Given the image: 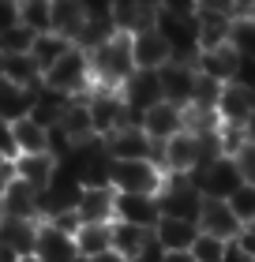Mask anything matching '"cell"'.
<instances>
[{"mask_svg":"<svg viewBox=\"0 0 255 262\" xmlns=\"http://www.w3.org/2000/svg\"><path fill=\"white\" fill-rule=\"evenodd\" d=\"M251 113H255V82L248 79L225 82L222 94H218V120L229 127H244Z\"/></svg>","mask_w":255,"mask_h":262,"instance_id":"cell-7","label":"cell"},{"mask_svg":"<svg viewBox=\"0 0 255 262\" xmlns=\"http://www.w3.org/2000/svg\"><path fill=\"white\" fill-rule=\"evenodd\" d=\"M116 221L124 225H139V229L154 232L162 221V206L158 195H116Z\"/></svg>","mask_w":255,"mask_h":262,"instance_id":"cell-17","label":"cell"},{"mask_svg":"<svg viewBox=\"0 0 255 262\" xmlns=\"http://www.w3.org/2000/svg\"><path fill=\"white\" fill-rule=\"evenodd\" d=\"M34 236H38V221L4 217L0 221V262H15L23 255H34Z\"/></svg>","mask_w":255,"mask_h":262,"instance_id":"cell-13","label":"cell"},{"mask_svg":"<svg viewBox=\"0 0 255 262\" xmlns=\"http://www.w3.org/2000/svg\"><path fill=\"white\" fill-rule=\"evenodd\" d=\"M71 49V41L64 38V34H56V30H49V34H38L34 38V49H30V56L42 64V75H45V68H53L60 56H64Z\"/></svg>","mask_w":255,"mask_h":262,"instance_id":"cell-27","label":"cell"},{"mask_svg":"<svg viewBox=\"0 0 255 262\" xmlns=\"http://www.w3.org/2000/svg\"><path fill=\"white\" fill-rule=\"evenodd\" d=\"M42 86L60 94V98H87L94 90V68H90V53H83L79 45L60 56L53 68H45L42 75Z\"/></svg>","mask_w":255,"mask_h":262,"instance_id":"cell-1","label":"cell"},{"mask_svg":"<svg viewBox=\"0 0 255 262\" xmlns=\"http://www.w3.org/2000/svg\"><path fill=\"white\" fill-rule=\"evenodd\" d=\"M34 258H38V262H79L75 232L56 229L53 221H38V236H34Z\"/></svg>","mask_w":255,"mask_h":262,"instance_id":"cell-8","label":"cell"},{"mask_svg":"<svg viewBox=\"0 0 255 262\" xmlns=\"http://www.w3.org/2000/svg\"><path fill=\"white\" fill-rule=\"evenodd\" d=\"M158 75H162V94H165V101H176V105H184V109L195 101L199 68L191 64V60H169Z\"/></svg>","mask_w":255,"mask_h":262,"instance_id":"cell-11","label":"cell"},{"mask_svg":"<svg viewBox=\"0 0 255 262\" xmlns=\"http://www.w3.org/2000/svg\"><path fill=\"white\" fill-rule=\"evenodd\" d=\"M233 251L244 255L248 262H255V225H244V229H240V236L233 240Z\"/></svg>","mask_w":255,"mask_h":262,"instance_id":"cell-35","label":"cell"},{"mask_svg":"<svg viewBox=\"0 0 255 262\" xmlns=\"http://www.w3.org/2000/svg\"><path fill=\"white\" fill-rule=\"evenodd\" d=\"M79 262H90V258H79Z\"/></svg>","mask_w":255,"mask_h":262,"instance_id":"cell-44","label":"cell"},{"mask_svg":"<svg viewBox=\"0 0 255 262\" xmlns=\"http://www.w3.org/2000/svg\"><path fill=\"white\" fill-rule=\"evenodd\" d=\"M90 19H113V0H79Z\"/></svg>","mask_w":255,"mask_h":262,"instance_id":"cell-38","label":"cell"},{"mask_svg":"<svg viewBox=\"0 0 255 262\" xmlns=\"http://www.w3.org/2000/svg\"><path fill=\"white\" fill-rule=\"evenodd\" d=\"M162 262H195V258H191V251H165Z\"/></svg>","mask_w":255,"mask_h":262,"instance_id":"cell-40","label":"cell"},{"mask_svg":"<svg viewBox=\"0 0 255 262\" xmlns=\"http://www.w3.org/2000/svg\"><path fill=\"white\" fill-rule=\"evenodd\" d=\"M15 262H38V258H34V255H23V258H15Z\"/></svg>","mask_w":255,"mask_h":262,"instance_id":"cell-43","label":"cell"},{"mask_svg":"<svg viewBox=\"0 0 255 262\" xmlns=\"http://www.w3.org/2000/svg\"><path fill=\"white\" fill-rule=\"evenodd\" d=\"M229 206L237 210V217L244 221V225H255V184L237 187V191H233V199H229Z\"/></svg>","mask_w":255,"mask_h":262,"instance_id":"cell-32","label":"cell"},{"mask_svg":"<svg viewBox=\"0 0 255 262\" xmlns=\"http://www.w3.org/2000/svg\"><path fill=\"white\" fill-rule=\"evenodd\" d=\"M240 176H244V184H255V142H244L237 154H233Z\"/></svg>","mask_w":255,"mask_h":262,"instance_id":"cell-33","label":"cell"},{"mask_svg":"<svg viewBox=\"0 0 255 262\" xmlns=\"http://www.w3.org/2000/svg\"><path fill=\"white\" fill-rule=\"evenodd\" d=\"M0 75H4L8 82H15V86H30V90L42 86V64L34 60L30 53H23V56H0Z\"/></svg>","mask_w":255,"mask_h":262,"instance_id":"cell-22","label":"cell"},{"mask_svg":"<svg viewBox=\"0 0 255 262\" xmlns=\"http://www.w3.org/2000/svg\"><path fill=\"white\" fill-rule=\"evenodd\" d=\"M34 38H38V34H34L30 27H11L4 38H0V56H23V53H30L34 49Z\"/></svg>","mask_w":255,"mask_h":262,"instance_id":"cell-30","label":"cell"},{"mask_svg":"<svg viewBox=\"0 0 255 262\" xmlns=\"http://www.w3.org/2000/svg\"><path fill=\"white\" fill-rule=\"evenodd\" d=\"M195 225H199V232L218 236V240H225V244H233L240 236V229H244V221L237 217V210L229 206L225 199H203V210H199Z\"/></svg>","mask_w":255,"mask_h":262,"instance_id":"cell-9","label":"cell"},{"mask_svg":"<svg viewBox=\"0 0 255 262\" xmlns=\"http://www.w3.org/2000/svg\"><path fill=\"white\" fill-rule=\"evenodd\" d=\"M75 247H79V258H98L113 251V225H79Z\"/></svg>","mask_w":255,"mask_h":262,"instance_id":"cell-25","label":"cell"},{"mask_svg":"<svg viewBox=\"0 0 255 262\" xmlns=\"http://www.w3.org/2000/svg\"><path fill=\"white\" fill-rule=\"evenodd\" d=\"M11 142H15V158L19 154H49L53 150V131L42 127L34 116H23V120L11 124Z\"/></svg>","mask_w":255,"mask_h":262,"instance_id":"cell-21","label":"cell"},{"mask_svg":"<svg viewBox=\"0 0 255 262\" xmlns=\"http://www.w3.org/2000/svg\"><path fill=\"white\" fill-rule=\"evenodd\" d=\"M154 27L169 41L173 60H191V64H195V56H199V23L195 19H180V15H165V11H158Z\"/></svg>","mask_w":255,"mask_h":262,"instance_id":"cell-6","label":"cell"},{"mask_svg":"<svg viewBox=\"0 0 255 262\" xmlns=\"http://www.w3.org/2000/svg\"><path fill=\"white\" fill-rule=\"evenodd\" d=\"M154 244V232L139 229V225H124V221H113V251H120L128 262L139 258L147 247Z\"/></svg>","mask_w":255,"mask_h":262,"instance_id":"cell-24","label":"cell"},{"mask_svg":"<svg viewBox=\"0 0 255 262\" xmlns=\"http://www.w3.org/2000/svg\"><path fill=\"white\" fill-rule=\"evenodd\" d=\"M19 23L34 34L53 30V0H19Z\"/></svg>","mask_w":255,"mask_h":262,"instance_id":"cell-28","label":"cell"},{"mask_svg":"<svg viewBox=\"0 0 255 262\" xmlns=\"http://www.w3.org/2000/svg\"><path fill=\"white\" fill-rule=\"evenodd\" d=\"M120 98H124L128 113L143 116L150 105H158L165 98V94H162V75H158V71H135V75L120 86Z\"/></svg>","mask_w":255,"mask_h":262,"instance_id":"cell-14","label":"cell"},{"mask_svg":"<svg viewBox=\"0 0 255 262\" xmlns=\"http://www.w3.org/2000/svg\"><path fill=\"white\" fill-rule=\"evenodd\" d=\"M203 191L195 184V176H165V187L158 191V206H162V217H184L195 221L203 210Z\"/></svg>","mask_w":255,"mask_h":262,"instance_id":"cell-4","label":"cell"},{"mask_svg":"<svg viewBox=\"0 0 255 262\" xmlns=\"http://www.w3.org/2000/svg\"><path fill=\"white\" fill-rule=\"evenodd\" d=\"M233 49L244 56V64H255V19L233 23Z\"/></svg>","mask_w":255,"mask_h":262,"instance_id":"cell-31","label":"cell"},{"mask_svg":"<svg viewBox=\"0 0 255 262\" xmlns=\"http://www.w3.org/2000/svg\"><path fill=\"white\" fill-rule=\"evenodd\" d=\"M195 68H199V75L203 79H214V82H237L240 79V71H244V56H240L233 49V41L229 45H218V49H203L195 56Z\"/></svg>","mask_w":255,"mask_h":262,"instance_id":"cell-12","label":"cell"},{"mask_svg":"<svg viewBox=\"0 0 255 262\" xmlns=\"http://www.w3.org/2000/svg\"><path fill=\"white\" fill-rule=\"evenodd\" d=\"M199 236V225L195 221H184V217H162L154 229V244L162 251H191Z\"/></svg>","mask_w":255,"mask_h":262,"instance_id":"cell-19","label":"cell"},{"mask_svg":"<svg viewBox=\"0 0 255 262\" xmlns=\"http://www.w3.org/2000/svg\"><path fill=\"white\" fill-rule=\"evenodd\" d=\"M75 213L83 225H113L116 221V191L113 187H83Z\"/></svg>","mask_w":255,"mask_h":262,"instance_id":"cell-16","label":"cell"},{"mask_svg":"<svg viewBox=\"0 0 255 262\" xmlns=\"http://www.w3.org/2000/svg\"><path fill=\"white\" fill-rule=\"evenodd\" d=\"M90 68H94V82L109 90H120L124 82L135 75V56H131V34H113L105 45L90 53Z\"/></svg>","mask_w":255,"mask_h":262,"instance_id":"cell-2","label":"cell"},{"mask_svg":"<svg viewBox=\"0 0 255 262\" xmlns=\"http://www.w3.org/2000/svg\"><path fill=\"white\" fill-rule=\"evenodd\" d=\"M87 8L79 4V0H53V30L64 34L68 41H75V34L83 30V23H87Z\"/></svg>","mask_w":255,"mask_h":262,"instance_id":"cell-26","label":"cell"},{"mask_svg":"<svg viewBox=\"0 0 255 262\" xmlns=\"http://www.w3.org/2000/svg\"><path fill=\"white\" fill-rule=\"evenodd\" d=\"M165 169L150 158H135V161H113L109 169V187L116 195H158L165 187Z\"/></svg>","mask_w":255,"mask_h":262,"instance_id":"cell-3","label":"cell"},{"mask_svg":"<svg viewBox=\"0 0 255 262\" xmlns=\"http://www.w3.org/2000/svg\"><path fill=\"white\" fill-rule=\"evenodd\" d=\"M11 27H19V0H0V38Z\"/></svg>","mask_w":255,"mask_h":262,"instance_id":"cell-36","label":"cell"},{"mask_svg":"<svg viewBox=\"0 0 255 262\" xmlns=\"http://www.w3.org/2000/svg\"><path fill=\"white\" fill-rule=\"evenodd\" d=\"M90 262H128L120 251H105V255H98V258H90Z\"/></svg>","mask_w":255,"mask_h":262,"instance_id":"cell-41","label":"cell"},{"mask_svg":"<svg viewBox=\"0 0 255 262\" xmlns=\"http://www.w3.org/2000/svg\"><path fill=\"white\" fill-rule=\"evenodd\" d=\"M0 158H15V142H11V124L0 120Z\"/></svg>","mask_w":255,"mask_h":262,"instance_id":"cell-39","label":"cell"},{"mask_svg":"<svg viewBox=\"0 0 255 262\" xmlns=\"http://www.w3.org/2000/svg\"><path fill=\"white\" fill-rule=\"evenodd\" d=\"M195 176V184H199V191L206 199H233L237 187H244V176H240L237 169V161L229 158V154H222V158H214V161H206L199 172H191Z\"/></svg>","mask_w":255,"mask_h":262,"instance_id":"cell-5","label":"cell"},{"mask_svg":"<svg viewBox=\"0 0 255 262\" xmlns=\"http://www.w3.org/2000/svg\"><path fill=\"white\" fill-rule=\"evenodd\" d=\"M34 101H38V90L15 86V82H8L4 75H0V120L4 124H15V120H23V116H30Z\"/></svg>","mask_w":255,"mask_h":262,"instance_id":"cell-20","label":"cell"},{"mask_svg":"<svg viewBox=\"0 0 255 262\" xmlns=\"http://www.w3.org/2000/svg\"><path fill=\"white\" fill-rule=\"evenodd\" d=\"M229 255H233V244L218 240V236H206V232H199L195 244H191V258L195 262H229Z\"/></svg>","mask_w":255,"mask_h":262,"instance_id":"cell-29","label":"cell"},{"mask_svg":"<svg viewBox=\"0 0 255 262\" xmlns=\"http://www.w3.org/2000/svg\"><path fill=\"white\" fill-rule=\"evenodd\" d=\"M0 206H4V217H23V221H42L38 213V191L27 187L23 180L11 184V191L0 199Z\"/></svg>","mask_w":255,"mask_h":262,"instance_id":"cell-23","label":"cell"},{"mask_svg":"<svg viewBox=\"0 0 255 262\" xmlns=\"http://www.w3.org/2000/svg\"><path fill=\"white\" fill-rule=\"evenodd\" d=\"M143 131L154 139V142H169L173 135H180V131H188V109L176 101H158L150 105L147 113H143Z\"/></svg>","mask_w":255,"mask_h":262,"instance_id":"cell-10","label":"cell"},{"mask_svg":"<svg viewBox=\"0 0 255 262\" xmlns=\"http://www.w3.org/2000/svg\"><path fill=\"white\" fill-rule=\"evenodd\" d=\"M158 11L180 15V19H195L199 15V0H158Z\"/></svg>","mask_w":255,"mask_h":262,"instance_id":"cell-34","label":"cell"},{"mask_svg":"<svg viewBox=\"0 0 255 262\" xmlns=\"http://www.w3.org/2000/svg\"><path fill=\"white\" fill-rule=\"evenodd\" d=\"M56 172H60V158L53 150L49 154H19L15 158V176L27 187H34V191H45Z\"/></svg>","mask_w":255,"mask_h":262,"instance_id":"cell-18","label":"cell"},{"mask_svg":"<svg viewBox=\"0 0 255 262\" xmlns=\"http://www.w3.org/2000/svg\"><path fill=\"white\" fill-rule=\"evenodd\" d=\"M15 158H0V199L11 191V184H15Z\"/></svg>","mask_w":255,"mask_h":262,"instance_id":"cell-37","label":"cell"},{"mask_svg":"<svg viewBox=\"0 0 255 262\" xmlns=\"http://www.w3.org/2000/svg\"><path fill=\"white\" fill-rule=\"evenodd\" d=\"M131 56H135V71H162L173 60V49L158 34V27H150V30L131 34Z\"/></svg>","mask_w":255,"mask_h":262,"instance_id":"cell-15","label":"cell"},{"mask_svg":"<svg viewBox=\"0 0 255 262\" xmlns=\"http://www.w3.org/2000/svg\"><path fill=\"white\" fill-rule=\"evenodd\" d=\"M244 139H248V142H255V113L248 116V124H244Z\"/></svg>","mask_w":255,"mask_h":262,"instance_id":"cell-42","label":"cell"}]
</instances>
